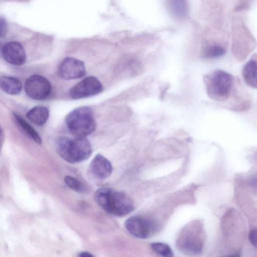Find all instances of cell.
<instances>
[{"instance_id":"52a82bcc","label":"cell","mask_w":257,"mask_h":257,"mask_svg":"<svg viewBox=\"0 0 257 257\" xmlns=\"http://www.w3.org/2000/svg\"><path fill=\"white\" fill-rule=\"evenodd\" d=\"M25 91L27 95L34 100H43L48 97L52 90L50 81L40 75L29 77L25 83Z\"/></svg>"},{"instance_id":"8992f818","label":"cell","mask_w":257,"mask_h":257,"mask_svg":"<svg viewBox=\"0 0 257 257\" xmlns=\"http://www.w3.org/2000/svg\"><path fill=\"white\" fill-rule=\"evenodd\" d=\"M128 232L139 238H146L152 235L158 229V224L154 220L141 216H134L125 222Z\"/></svg>"},{"instance_id":"e0dca14e","label":"cell","mask_w":257,"mask_h":257,"mask_svg":"<svg viewBox=\"0 0 257 257\" xmlns=\"http://www.w3.org/2000/svg\"><path fill=\"white\" fill-rule=\"evenodd\" d=\"M225 52V48L220 44L211 45L205 47L203 57L206 59L216 58L224 55Z\"/></svg>"},{"instance_id":"ffe728a7","label":"cell","mask_w":257,"mask_h":257,"mask_svg":"<svg viewBox=\"0 0 257 257\" xmlns=\"http://www.w3.org/2000/svg\"><path fill=\"white\" fill-rule=\"evenodd\" d=\"M8 30L7 23L5 19L0 17V38L4 37Z\"/></svg>"},{"instance_id":"9c48e42d","label":"cell","mask_w":257,"mask_h":257,"mask_svg":"<svg viewBox=\"0 0 257 257\" xmlns=\"http://www.w3.org/2000/svg\"><path fill=\"white\" fill-rule=\"evenodd\" d=\"M85 73L84 63L72 57H67L63 59L58 69V75L65 80L80 78L83 77Z\"/></svg>"},{"instance_id":"2e32d148","label":"cell","mask_w":257,"mask_h":257,"mask_svg":"<svg viewBox=\"0 0 257 257\" xmlns=\"http://www.w3.org/2000/svg\"><path fill=\"white\" fill-rule=\"evenodd\" d=\"M13 115L17 123L26 135L38 144H41L42 139L36 131L21 116L16 113Z\"/></svg>"},{"instance_id":"d6986e66","label":"cell","mask_w":257,"mask_h":257,"mask_svg":"<svg viewBox=\"0 0 257 257\" xmlns=\"http://www.w3.org/2000/svg\"><path fill=\"white\" fill-rule=\"evenodd\" d=\"M66 184L72 190L82 193L85 191L84 185L78 179L70 176H66L64 178Z\"/></svg>"},{"instance_id":"5b68a950","label":"cell","mask_w":257,"mask_h":257,"mask_svg":"<svg viewBox=\"0 0 257 257\" xmlns=\"http://www.w3.org/2000/svg\"><path fill=\"white\" fill-rule=\"evenodd\" d=\"M186 226L177 240V246L181 250L191 254L200 253L203 246L202 229L200 224Z\"/></svg>"},{"instance_id":"30bf717a","label":"cell","mask_w":257,"mask_h":257,"mask_svg":"<svg viewBox=\"0 0 257 257\" xmlns=\"http://www.w3.org/2000/svg\"><path fill=\"white\" fill-rule=\"evenodd\" d=\"M1 54L8 63L14 65H22L26 60L24 48L20 43L16 41L10 42L3 45Z\"/></svg>"},{"instance_id":"4fadbf2b","label":"cell","mask_w":257,"mask_h":257,"mask_svg":"<svg viewBox=\"0 0 257 257\" xmlns=\"http://www.w3.org/2000/svg\"><path fill=\"white\" fill-rule=\"evenodd\" d=\"M242 74L246 84L254 88L257 87V63L256 56L253 57L243 67Z\"/></svg>"},{"instance_id":"277c9868","label":"cell","mask_w":257,"mask_h":257,"mask_svg":"<svg viewBox=\"0 0 257 257\" xmlns=\"http://www.w3.org/2000/svg\"><path fill=\"white\" fill-rule=\"evenodd\" d=\"M66 123L76 137H85L92 133L96 127L93 112L87 106L79 107L70 112L66 117Z\"/></svg>"},{"instance_id":"cb8c5ba5","label":"cell","mask_w":257,"mask_h":257,"mask_svg":"<svg viewBox=\"0 0 257 257\" xmlns=\"http://www.w3.org/2000/svg\"><path fill=\"white\" fill-rule=\"evenodd\" d=\"M1 135H2V130H1V127H0V140H1Z\"/></svg>"},{"instance_id":"ac0fdd59","label":"cell","mask_w":257,"mask_h":257,"mask_svg":"<svg viewBox=\"0 0 257 257\" xmlns=\"http://www.w3.org/2000/svg\"><path fill=\"white\" fill-rule=\"evenodd\" d=\"M152 249L157 253L162 256L171 257L173 256V251L169 245L163 242H153L151 244Z\"/></svg>"},{"instance_id":"3957f363","label":"cell","mask_w":257,"mask_h":257,"mask_svg":"<svg viewBox=\"0 0 257 257\" xmlns=\"http://www.w3.org/2000/svg\"><path fill=\"white\" fill-rule=\"evenodd\" d=\"M207 93L212 99L223 101L230 95L233 85L232 76L223 70H216L203 78Z\"/></svg>"},{"instance_id":"7402d4cb","label":"cell","mask_w":257,"mask_h":257,"mask_svg":"<svg viewBox=\"0 0 257 257\" xmlns=\"http://www.w3.org/2000/svg\"><path fill=\"white\" fill-rule=\"evenodd\" d=\"M78 255L80 257H93V255L89 252L82 251L79 253Z\"/></svg>"},{"instance_id":"5bb4252c","label":"cell","mask_w":257,"mask_h":257,"mask_svg":"<svg viewBox=\"0 0 257 257\" xmlns=\"http://www.w3.org/2000/svg\"><path fill=\"white\" fill-rule=\"evenodd\" d=\"M0 88L10 95L18 94L22 90L21 81L14 77L2 76L0 77Z\"/></svg>"},{"instance_id":"44dd1931","label":"cell","mask_w":257,"mask_h":257,"mask_svg":"<svg viewBox=\"0 0 257 257\" xmlns=\"http://www.w3.org/2000/svg\"><path fill=\"white\" fill-rule=\"evenodd\" d=\"M248 239L252 244L255 247H256V229H252L249 233Z\"/></svg>"},{"instance_id":"7c38bea8","label":"cell","mask_w":257,"mask_h":257,"mask_svg":"<svg viewBox=\"0 0 257 257\" xmlns=\"http://www.w3.org/2000/svg\"><path fill=\"white\" fill-rule=\"evenodd\" d=\"M167 8L170 14L178 20H184L187 17L189 7L187 0H167Z\"/></svg>"},{"instance_id":"603a6c76","label":"cell","mask_w":257,"mask_h":257,"mask_svg":"<svg viewBox=\"0 0 257 257\" xmlns=\"http://www.w3.org/2000/svg\"><path fill=\"white\" fill-rule=\"evenodd\" d=\"M3 46L1 44V43H0V53L1 54V52H2V48H3Z\"/></svg>"},{"instance_id":"6da1fadb","label":"cell","mask_w":257,"mask_h":257,"mask_svg":"<svg viewBox=\"0 0 257 257\" xmlns=\"http://www.w3.org/2000/svg\"><path fill=\"white\" fill-rule=\"evenodd\" d=\"M94 199L105 211L117 216H124L134 208L133 202L127 194L109 188L98 189L94 194Z\"/></svg>"},{"instance_id":"8fae6325","label":"cell","mask_w":257,"mask_h":257,"mask_svg":"<svg viewBox=\"0 0 257 257\" xmlns=\"http://www.w3.org/2000/svg\"><path fill=\"white\" fill-rule=\"evenodd\" d=\"M91 174L96 178L103 180L108 177L112 171L111 163L100 154L96 155L89 167Z\"/></svg>"},{"instance_id":"9a60e30c","label":"cell","mask_w":257,"mask_h":257,"mask_svg":"<svg viewBox=\"0 0 257 257\" xmlns=\"http://www.w3.org/2000/svg\"><path fill=\"white\" fill-rule=\"evenodd\" d=\"M48 109L44 106H36L31 108L27 113V118L34 124L42 125L48 119Z\"/></svg>"},{"instance_id":"ba28073f","label":"cell","mask_w":257,"mask_h":257,"mask_svg":"<svg viewBox=\"0 0 257 257\" xmlns=\"http://www.w3.org/2000/svg\"><path fill=\"white\" fill-rule=\"evenodd\" d=\"M103 90L100 82L93 76L87 77L74 85L69 90V95L77 99L98 94Z\"/></svg>"},{"instance_id":"7a4b0ae2","label":"cell","mask_w":257,"mask_h":257,"mask_svg":"<svg viewBox=\"0 0 257 257\" xmlns=\"http://www.w3.org/2000/svg\"><path fill=\"white\" fill-rule=\"evenodd\" d=\"M56 146L59 155L70 163L84 161L92 153L90 143L84 137H61L57 140Z\"/></svg>"}]
</instances>
